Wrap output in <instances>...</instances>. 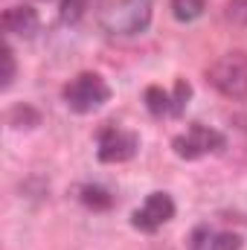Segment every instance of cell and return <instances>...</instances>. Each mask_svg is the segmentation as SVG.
Returning a JSON list of instances; mask_svg holds the SVG:
<instances>
[{
	"label": "cell",
	"instance_id": "1",
	"mask_svg": "<svg viewBox=\"0 0 247 250\" xmlns=\"http://www.w3.org/2000/svg\"><path fill=\"white\" fill-rule=\"evenodd\" d=\"M154 0H117L99 15V26L114 38H134L143 35L151 23Z\"/></svg>",
	"mask_w": 247,
	"mask_h": 250
},
{
	"label": "cell",
	"instance_id": "2",
	"mask_svg": "<svg viewBox=\"0 0 247 250\" xmlns=\"http://www.w3.org/2000/svg\"><path fill=\"white\" fill-rule=\"evenodd\" d=\"M206 82L227 99H247V50H230L206 67Z\"/></svg>",
	"mask_w": 247,
	"mask_h": 250
},
{
	"label": "cell",
	"instance_id": "3",
	"mask_svg": "<svg viewBox=\"0 0 247 250\" xmlns=\"http://www.w3.org/2000/svg\"><path fill=\"white\" fill-rule=\"evenodd\" d=\"M64 105L73 114H93L111 99V87L99 73H79L64 84Z\"/></svg>",
	"mask_w": 247,
	"mask_h": 250
},
{
	"label": "cell",
	"instance_id": "4",
	"mask_svg": "<svg viewBox=\"0 0 247 250\" xmlns=\"http://www.w3.org/2000/svg\"><path fill=\"white\" fill-rule=\"evenodd\" d=\"M227 146V140H224V134L221 131H215V128H209V125H189L184 134H178L175 140H172V148H175V154L181 157V160H201V157H206V154H215V151H221Z\"/></svg>",
	"mask_w": 247,
	"mask_h": 250
},
{
	"label": "cell",
	"instance_id": "5",
	"mask_svg": "<svg viewBox=\"0 0 247 250\" xmlns=\"http://www.w3.org/2000/svg\"><path fill=\"white\" fill-rule=\"evenodd\" d=\"M137 148H140V137L117 125H105L96 137V154L102 163H125L137 154Z\"/></svg>",
	"mask_w": 247,
	"mask_h": 250
},
{
	"label": "cell",
	"instance_id": "6",
	"mask_svg": "<svg viewBox=\"0 0 247 250\" xmlns=\"http://www.w3.org/2000/svg\"><path fill=\"white\" fill-rule=\"evenodd\" d=\"M189 96H192V87L184 79L175 84L172 93L163 90V87H157V84H151V87H145V108H148L151 117H160V120L163 117H181L186 102H189Z\"/></svg>",
	"mask_w": 247,
	"mask_h": 250
},
{
	"label": "cell",
	"instance_id": "7",
	"mask_svg": "<svg viewBox=\"0 0 247 250\" xmlns=\"http://www.w3.org/2000/svg\"><path fill=\"white\" fill-rule=\"evenodd\" d=\"M175 218V201L166 195V192H151L145 201H143V207L140 209H134V215H131V224L137 227V230H143V233H154V230H160L166 221H172Z\"/></svg>",
	"mask_w": 247,
	"mask_h": 250
},
{
	"label": "cell",
	"instance_id": "8",
	"mask_svg": "<svg viewBox=\"0 0 247 250\" xmlns=\"http://www.w3.org/2000/svg\"><path fill=\"white\" fill-rule=\"evenodd\" d=\"M189 248L192 250H242V236L239 233H227V230H212V227L201 224V227L192 230Z\"/></svg>",
	"mask_w": 247,
	"mask_h": 250
},
{
	"label": "cell",
	"instance_id": "9",
	"mask_svg": "<svg viewBox=\"0 0 247 250\" xmlns=\"http://www.w3.org/2000/svg\"><path fill=\"white\" fill-rule=\"evenodd\" d=\"M41 26V18L32 6H12L3 12V29L18 38H32Z\"/></svg>",
	"mask_w": 247,
	"mask_h": 250
},
{
	"label": "cell",
	"instance_id": "10",
	"mask_svg": "<svg viewBox=\"0 0 247 250\" xmlns=\"http://www.w3.org/2000/svg\"><path fill=\"white\" fill-rule=\"evenodd\" d=\"M102 0H59V12H62L64 23H79L84 21L93 9H99Z\"/></svg>",
	"mask_w": 247,
	"mask_h": 250
},
{
	"label": "cell",
	"instance_id": "11",
	"mask_svg": "<svg viewBox=\"0 0 247 250\" xmlns=\"http://www.w3.org/2000/svg\"><path fill=\"white\" fill-rule=\"evenodd\" d=\"M169 6H172V15L181 23H192V21H198L204 15L206 0H169Z\"/></svg>",
	"mask_w": 247,
	"mask_h": 250
},
{
	"label": "cell",
	"instance_id": "12",
	"mask_svg": "<svg viewBox=\"0 0 247 250\" xmlns=\"http://www.w3.org/2000/svg\"><path fill=\"white\" fill-rule=\"evenodd\" d=\"M82 201L87 207H93V209H108L114 204V198L108 195V189H102V187H84L82 189Z\"/></svg>",
	"mask_w": 247,
	"mask_h": 250
},
{
	"label": "cell",
	"instance_id": "13",
	"mask_svg": "<svg viewBox=\"0 0 247 250\" xmlns=\"http://www.w3.org/2000/svg\"><path fill=\"white\" fill-rule=\"evenodd\" d=\"M224 18L239 26V29H247V0H227L224 6Z\"/></svg>",
	"mask_w": 247,
	"mask_h": 250
},
{
	"label": "cell",
	"instance_id": "14",
	"mask_svg": "<svg viewBox=\"0 0 247 250\" xmlns=\"http://www.w3.org/2000/svg\"><path fill=\"white\" fill-rule=\"evenodd\" d=\"M12 82H15V53H12V47L6 44V47H3V90H9Z\"/></svg>",
	"mask_w": 247,
	"mask_h": 250
}]
</instances>
